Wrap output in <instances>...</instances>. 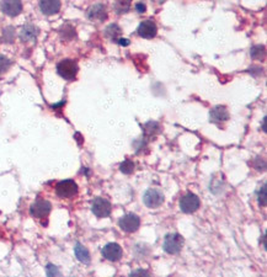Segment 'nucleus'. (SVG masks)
<instances>
[{
  "instance_id": "2",
  "label": "nucleus",
  "mask_w": 267,
  "mask_h": 277,
  "mask_svg": "<svg viewBox=\"0 0 267 277\" xmlns=\"http://www.w3.org/2000/svg\"><path fill=\"white\" fill-rule=\"evenodd\" d=\"M57 72L63 79L73 80L78 74V64L72 59H63L58 63Z\"/></svg>"
},
{
  "instance_id": "23",
  "label": "nucleus",
  "mask_w": 267,
  "mask_h": 277,
  "mask_svg": "<svg viewBox=\"0 0 267 277\" xmlns=\"http://www.w3.org/2000/svg\"><path fill=\"white\" fill-rule=\"evenodd\" d=\"M134 168H136V165H134V163L130 159L125 160L121 164V166H120V169H121L123 174H132L134 171Z\"/></svg>"
},
{
  "instance_id": "1",
  "label": "nucleus",
  "mask_w": 267,
  "mask_h": 277,
  "mask_svg": "<svg viewBox=\"0 0 267 277\" xmlns=\"http://www.w3.org/2000/svg\"><path fill=\"white\" fill-rule=\"evenodd\" d=\"M184 238L181 237L177 233H170L164 239L163 248L168 254H171V255H175V254H179L181 252L184 247Z\"/></svg>"
},
{
  "instance_id": "4",
  "label": "nucleus",
  "mask_w": 267,
  "mask_h": 277,
  "mask_svg": "<svg viewBox=\"0 0 267 277\" xmlns=\"http://www.w3.org/2000/svg\"><path fill=\"white\" fill-rule=\"evenodd\" d=\"M55 194L61 198H72L78 194V185L73 180H63L55 186Z\"/></svg>"
},
{
  "instance_id": "3",
  "label": "nucleus",
  "mask_w": 267,
  "mask_h": 277,
  "mask_svg": "<svg viewBox=\"0 0 267 277\" xmlns=\"http://www.w3.org/2000/svg\"><path fill=\"white\" fill-rule=\"evenodd\" d=\"M165 196H164L163 191L159 189H149L145 191L144 196H143V201H144V205L148 208H158L164 203Z\"/></svg>"
},
{
  "instance_id": "27",
  "label": "nucleus",
  "mask_w": 267,
  "mask_h": 277,
  "mask_svg": "<svg viewBox=\"0 0 267 277\" xmlns=\"http://www.w3.org/2000/svg\"><path fill=\"white\" fill-rule=\"evenodd\" d=\"M136 10L138 11V13H145L146 7L143 4V3H138V4L136 5Z\"/></svg>"
},
{
  "instance_id": "15",
  "label": "nucleus",
  "mask_w": 267,
  "mask_h": 277,
  "mask_svg": "<svg viewBox=\"0 0 267 277\" xmlns=\"http://www.w3.org/2000/svg\"><path fill=\"white\" fill-rule=\"evenodd\" d=\"M229 118V112L227 107L217 106L211 111V122L218 124V122H225Z\"/></svg>"
},
{
  "instance_id": "12",
  "label": "nucleus",
  "mask_w": 267,
  "mask_h": 277,
  "mask_svg": "<svg viewBox=\"0 0 267 277\" xmlns=\"http://www.w3.org/2000/svg\"><path fill=\"white\" fill-rule=\"evenodd\" d=\"M87 17L93 21H104L107 19L106 7L102 4H95L87 10Z\"/></svg>"
},
{
  "instance_id": "10",
  "label": "nucleus",
  "mask_w": 267,
  "mask_h": 277,
  "mask_svg": "<svg viewBox=\"0 0 267 277\" xmlns=\"http://www.w3.org/2000/svg\"><path fill=\"white\" fill-rule=\"evenodd\" d=\"M2 10L3 13L11 17L20 15L22 11L21 0H3Z\"/></svg>"
},
{
  "instance_id": "20",
  "label": "nucleus",
  "mask_w": 267,
  "mask_h": 277,
  "mask_svg": "<svg viewBox=\"0 0 267 277\" xmlns=\"http://www.w3.org/2000/svg\"><path fill=\"white\" fill-rule=\"evenodd\" d=\"M131 2L130 0H116L114 2V9L118 14H125L130 10Z\"/></svg>"
},
{
  "instance_id": "25",
  "label": "nucleus",
  "mask_w": 267,
  "mask_h": 277,
  "mask_svg": "<svg viewBox=\"0 0 267 277\" xmlns=\"http://www.w3.org/2000/svg\"><path fill=\"white\" fill-rule=\"evenodd\" d=\"M259 203L262 207L266 206V183H263L259 192Z\"/></svg>"
},
{
  "instance_id": "13",
  "label": "nucleus",
  "mask_w": 267,
  "mask_h": 277,
  "mask_svg": "<svg viewBox=\"0 0 267 277\" xmlns=\"http://www.w3.org/2000/svg\"><path fill=\"white\" fill-rule=\"evenodd\" d=\"M40 8L45 15H54L61 10V0H41Z\"/></svg>"
},
{
  "instance_id": "17",
  "label": "nucleus",
  "mask_w": 267,
  "mask_h": 277,
  "mask_svg": "<svg viewBox=\"0 0 267 277\" xmlns=\"http://www.w3.org/2000/svg\"><path fill=\"white\" fill-rule=\"evenodd\" d=\"M105 34H106V36L108 37V39H111L112 41H116V42H117L118 37L121 36L122 30H121V27H120L118 25L111 24L106 27V30H105Z\"/></svg>"
},
{
  "instance_id": "21",
  "label": "nucleus",
  "mask_w": 267,
  "mask_h": 277,
  "mask_svg": "<svg viewBox=\"0 0 267 277\" xmlns=\"http://www.w3.org/2000/svg\"><path fill=\"white\" fill-rule=\"evenodd\" d=\"M14 40H15V28L13 26L4 28V31H3V41L7 43H13Z\"/></svg>"
},
{
  "instance_id": "6",
  "label": "nucleus",
  "mask_w": 267,
  "mask_h": 277,
  "mask_svg": "<svg viewBox=\"0 0 267 277\" xmlns=\"http://www.w3.org/2000/svg\"><path fill=\"white\" fill-rule=\"evenodd\" d=\"M201 206V201L197 195L195 194H187L180 200V208L184 213H193L196 212Z\"/></svg>"
},
{
  "instance_id": "7",
  "label": "nucleus",
  "mask_w": 267,
  "mask_h": 277,
  "mask_svg": "<svg viewBox=\"0 0 267 277\" xmlns=\"http://www.w3.org/2000/svg\"><path fill=\"white\" fill-rule=\"evenodd\" d=\"M118 226H120V228L123 230V232L134 233V232H137L138 228H139L140 218L138 217L137 214H133V213L126 214V216H123L121 220H120Z\"/></svg>"
},
{
  "instance_id": "11",
  "label": "nucleus",
  "mask_w": 267,
  "mask_h": 277,
  "mask_svg": "<svg viewBox=\"0 0 267 277\" xmlns=\"http://www.w3.org/2000/svg\"><path fill=\"white\" fill-rule=\"evenodd\" d=\"M137 32L140 37H143V39H153V37L157 36L158 27L153 20H145V21H143L142 24L139 25Z\"/></svg>"
},
{
  "instance_id": "18",
  "label": "nucleus",
  "mask_w": 267,
  "mask_h": 277,
  "mask_svg": "<svg viewBox=\"0 0 267 277\" xmlns=\"http://www.w3.org/2000/svg\"><path fill=\"white\" fill-rule=\"evenodd\" d=\"M250 55L254 59H257V60H261V59H265L266 57V48L265 46L262 45H257V46H254V47L251 48L250 51Z\"/></svg>"
},
{
  "instance_id": "9",
  "label": "nucleus",
  "mask_w": 267,
  "mask_h": 277,
  "mask_svg": "<svg viewBox=\"0 0 267 277\" xmlns=\"http://www.w3.org/2000/svg\"><path fill=\"white\" fill-rule=\"evenodd\" d=\"M102 255L108 261H118L121 260L123 255L122 248L116 243H108L102 248Z\"/></svg>"
},
{
  "instance_id": "8",
  "label": "nucleus",
  "mask_w": 267,
  "mask_h": 277,
  "mask_svg": "<svg viewBox=\"0 0 267 277\" xmlns=\"http://www.w3.org/2000/svg\"><path fill=\"white\" fill-rule=\"evenodd\" d=\"M51 209H52V205L48 202V201L37 200L36 202L31 206L30 212L35 218H37V220H43V218H46L47 216L49 214Z\"/></svg>"
},
{
  "instance_id": "22",
  "label": "nucleus",
  "mask_w": 267,
  "mask_h": 277,
  "mask_svg": "<svg viewBox=\"0 0 267 277\" xmlns=\"http://www.w3.org/2000/svg\"><path fill=\"white\" fill-rule=\"evenodd\" d=\"M61 34H62V36H63V39L72 40L73 37L75 36V30H74V27H73V26L66 25V26H63V27H62Z\"/></svg>"
},
{
  "instance_id": "26",
  "label": "nucleus",
  "mask_w": 267,
  "mask_h": 277,
  "mask_svg": "<svg viewBox=\"0 0 267 277\" xmlns=\"http://www.w3.org/2000/svg\"><path fill=\"white\" fill-rule=\"evenodd\" d=\"M47 275H48V276H60L61 271L58 270L57 267L54 266V265L49 264L48 266H47Z\"/></svg>"
},
{
  "instance_id": "24",
  "label": "nucleus",
  "mask_w": 267,
  "mask_h": 277,
  "mask_svg": "<svg viewBox=\"0 0 267 277\" xmlns=\"http://www.w3.org/2000/svg\"><path fill=\"white\" fill-rule=\"evenodd\" d=\"M10 66H11V60L9 59L8 57H5V55L0 54V74L7 72L8 69L10 68Z\"/></svg>"
},
{
  "instance_id": "16",
  "label": "nucleus",
  "mask_w": 267,
  "mask_h": 277,
  "mask_svg": "<svg viewBox=\"0 0 267 277\" xmlns=\"http://www.w3.org/2000/svg\"><path fill=\"white\" fill-rule=\"evenodd\" d=\"M75 256L78 258V260L83 264H89L90 262V253L84 245H81L80 243H78L75 245Z\"/></svg>"
},
{
  "instance_id": "14",
  "label": "nucleus",
  "mask_w": 267,
  "mask_h": 277,
  "mask_svg": "<svg viewBox=\"0 0 267 277\" xmlns=\"http://www.w3.org/2000/svg\"><path fill=\"white\" fill-rule=\"evenodd\" d=\"M38 36V28L35 25H25L20 31V39L23 42H31Z\"/></svg>"
},
{
  "instance_id": "5",
  "label": "nucleus",
  "mask_w": 267,
  "mask_h": 277,
  "mask_svg": "<svg viewBox=\"0 0 267 277\" xmlns=\"http://www.w3.org/2000/svg\"><path fill=\"white\" fill-rule=\"evenodd\" d=\"M92 211L98 218H105L110 216L111 211H112V206H111V202L106 198L98 197L94 200Z\"/></svg>"
},
{
  "instance_id": "28",
  "label": "nucleus",
  "mask_w": 267,
  "mask_h": 277,
  "mask_svg": "<svg viewBox=\"0 0 267 277\" xmlns=\"http://www.w3.org/2000/svg\"><path fill=\"white\" fill-rule=\"evenodd\" d=\"M117 42H118V45H121V46H128V45H130V41H128L127 39H118V40H117Z\"/></svg>"
},
{
  "instance_id": "19",
  "label": "nucleus",
  "mask_w": 267,
  "mask_h": 277,
  "mask_svg": "<svg viewBox=\"0 0 267 277\" xmlns=\"http://www.w3.org/2000/svg\"><path fill=\"white\" fill-rule=\"evenodd\" d=\"M160 132V126L158 122L151 121L144 126V135L146 137H154Z\"/></svg>"
},
{
  "instance_id": "29",
  "label": "nucleus",
  "mask_w": 267,
  "mask_h": 277,
  "mask_svg": "<svg viewBox=\"0 0 267 277\" xmlns=\"http://www.w3.org/2000/svg\"><path fill=\"white\" fill-rule=\"evenodd\" d=\"M132 275H149V272H146L144 270H137L132 272Z\"/></svg>"
},
{
  "instance_id": "30",
  "label": "nucleus",
  "mask_w": 267,
  "mask_h": 277,
  "mask_svg": "<svg viewBox=\"0 0 267 277\" xmlns=\"http://www.w3.org/2000/svg\"><path fill=\"white\" fill-rule=\"evenodd\" d=\"M265 122H266V117L262 119V131H263V132H266V126H265Z\"/></svg>"
}]
</instances>
